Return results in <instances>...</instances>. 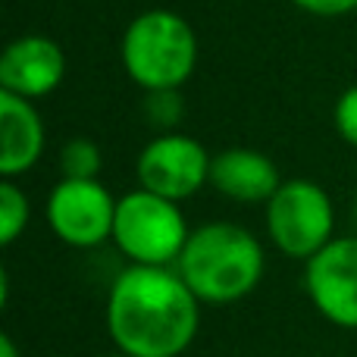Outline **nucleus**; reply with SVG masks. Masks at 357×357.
<instances>
[{
	"label": "nucleus",
	"mask_w": 357,
	"mask_h": 357,
	"mask_svg": "<svg viewBox=\"0 0 357 357\" xmlns=\"http://www.w3.org/2000/svg\"><path fill=\"white\" fill-rule=\"evenodd\" d=\"M44 154V123L35 104L0 91V176L29 173Z\"/></svg>",
	"instance_id": "nucleus-11"
},
{
	"label": "nucleus",
	"mask_w": 357,
	"mask_h": 357,
	"mask_svg": "<svg viewBox=\"0 0 357 357\" xmlns=\"http://www.w3.org/2000/svg\"><path fill=\"white\" fill-rule=\"evenodd\" d=\"M210 160L213 157L197 138L182 135V132H167V135H157L154 142H148L138 154V185L178 204L197 195L210 182Z\"/></svg>",
	"instance_id": "nucleus-7"
},
{
	"label": "nucleus",
	"mask_w": 357,
	"mask_h": 357,
	"mask_svg": "<svg viewBox=\"0 0 357 357\" xmlns=\"http://www.w3.org/2000/svg\"><path fill=\"white\" fill-rule=\"evenodd\" d=\"M264 248L235 222H204L188 235L176 273L201 304H235L264 279Z\"/></svg>",
	"instance_id": "nucleus-2"
},
{
	"label": "nucleus",
	"mask_w": 357,
	"mask_h": 357,
	"mask_svg": "<svg viewBox=\"0 0 357 357\" xmlns=\"http://www.w3.org/2000/svg\"><path fill=\"white\" fill-rule=\"evenodd\" d=\"M201 326V301L176 266H126L107 298V329L123 357H182Z\"/></svg>",
	"instance_id": "nucleus-1"
},
{
	"label": "nucleus",
	"mask_w": 357,
	"mask_h": 357,
	"mask_svg": "<svg viewBox=\"0 0 357 357\" xmlns=\"http://www.w3.org/2000/svg\"><path fill=\"white\" fill-rule=\"evenodd\" d=\"M291 3L314 16H345V13L357 10V0H291Z\"/></svg>",
	"instance_id": "nucleus-15"
},
{
	"label": "nucleus",
	"mask_w": 357,
	"mask_h": 357,
	"mask_svg": "<svg viewBox=\"0 0 357 357\" xmlns=\"http://www.w3.org/2000/svg\"><path fill=\"white\" fill-rule=\"evenodd\" d=\"M104 157L98 142L91 138H69L60 151V173L63 178H98Z\"/></svg>",
	"instance_id": "nucleus-13"
},
{
	"label": "nucleus",
	"mask_w": 357,
	"mask_h": 357,
	"mask_svg": "<svg viewBox=\"0 0 357 357\" xmlns=\"http://www.w3.org/2000/svg\"><path fill=\"white\" fill-rule=\"evenodd\" d=\"M354 216H357V207H354Z\"/></svg>",
	"instance_id": "nucleus-17"
},
{
	"label": "nucleus",
	"mask_w": 357,
	"mask_h": 357,
	"mask_svg": "<svg viewBox=\"0 0 357 357\" xmlns=\"http://www.w3.org/2000/svg\"><path fill=\"white\" fill-rule=\"evenodd\" d=\"M191 229L176 201L135 188L116 204L113 241L135 266H176Z\"/></svg>",
	"instance_id": "nucleus-4"
},
{
	"label": "nucleus",
	"mask_w": 357,
	"mask_h": 357,
	"mask_svg": "<svg viewBox=\"0 0 357 357\" xmlns=\"http://www.w3.org/2000/svg\"><path fill=\"white\" fill-rule=\"evenodd\" d=\"M335 210L326 188L310 178H289L266 201V232L291 260L307 264L333 241Z\"/></svg>",
	"instance_id": "nucleus-5"
},
{
	"label": "nucleus",
	"mask_w": 357,
	"mask_h": 357,
	"mask_svg": "<svg viewBox=\"0 0 357 357\" xmlns=\"http://www.w3.org/2000/svg\"><path fill=\"white\" fill-rule=\"evenodd\" d=\"M123 66L148 94L178 91L197 66V35L173 10H148L123 35Z\"/></svg>",
	"instance_id": "nucleus-3"
},
{
	"label": "nucleus",
	"mask_w": 357,
	"mask_h": 357,
	"mask_svg": "<svg viewBox=\"0 0 357 357\" xmlns=\"http://www.w3.org/2000/svg\"><path fill=\"white\" fill-rule=\"evenodd\" d=\"M66 75V54L54 38L22 35L0 54V91L38 100L56 91Z\"/></svg>",
	"instance_id": "nucleus-9"
},
{
	"label": "nucleus",
	"mask_w": 357,
	"mask_h": 357,
	"mask_svg": "<svg viewBox=\"0 0 357 357\" xmlns=\"http://www.w3.org/2000/svg\"><path fill=\"white\" fill-rule=\"evenodd\" d=\"M304 289L323 320L357 329V235L333 238L304 264Z\"/></svg>",
	"instance_id": "nucleus-8"
},
{
	"label": "nucleus",
	"mask_w": 357,
	"mask_h": 357,
	"mask_svg": "<svg viewBox=\"0 0 357 357\" xmlns=\"http://www.w3.org/2000/svg\"><path fill=\"white\" fill-rule=\"evenodd\" d=\"M116 197L100 178H60L47 195V222L54 235L69 248H98L113 238Z\"/></svg>",
	"instance_id": "nucleus-6"
},
{
	"label": "nucleus",
	"mask_w": 357,
	"mask_h": 357,
	"mask_svg": "<svg viewBox=\"0 0 357 357\" xmlns=\"http://www.w3.org/2000/svg\"><path fill=\"white\" fill-rule=\"evenodd\" d=\"M29 216H31V207L25 191L13 178H3L0 182V245L10 248L25 232Z\"/></svg>",
	"instance_id": "nucleus-12"
},
{
	"label": "nucleus",
	"mask_w": 357,
	"mask_h": 357,
	"mask_svg": "<svg viewBox=\"0 0 357 357\" xmlns=\"http://www.w3.org/2000/svg\"><path fill=\"white\" fill-rule=\"evenodd\" d=\"M210 185L238 204H266L282 178L266 154L254 148H229L210 160Z\"/></svg>",
	"instance_id": "nucleus-10"
},
{
	"label": "nucleus",
	"mask_w": 357,
	"mask_h": 357,
	"mask_svg": "<svg viewBox=\"0 0 357 357\" xmlns=\"http://www.w3.org/2000/svg\"><path fill=\"white\" fill-rule=\"evenodd\" d=\"M335 129H339L342 142H348L351 148H357V85L345 88L342 98L335 100Z\"/></svg>",
	"instance_id": "nucleus-14"
},
{
	"label": "nucleus",
	"mask_w": 357,
	"mask_h": 357,
	"mask_svg": "<svg viewBox=\"0 0 357 357\" xmlns=\"http://www.w3.org/2000/svg\"><path fill=\"white\" fill-rule=\"evenodd\" d=\"M0 357H19V351H16V342L10 339V335H0Z\"/></svg>",
	"instance_id": "nucleus-16"
}]
</instances>
